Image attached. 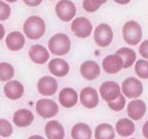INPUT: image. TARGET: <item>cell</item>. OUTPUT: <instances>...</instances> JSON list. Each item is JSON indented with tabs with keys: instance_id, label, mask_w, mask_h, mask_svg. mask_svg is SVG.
<instances>
[{
	"instance_id": "cell-10",
	"label": "cell",
	"mask_w": 148,
	"mask_h": 139,
	"mask_svg": "<svg viewBox=\"0 0 148 139\" xmlns=\"http://www.w3.org/2000/svg\"><path fill=\"white\" fill-rule=\"evenodd\" d=\"M102 67L104 71L108 74H115L118 73L123 68V61L120 56L117 54L109 55L105 57L102 62Z\"/></svg>"
},
{
	"instance_id": "cell-38",
	"label": "cell",
	"mask_w": 148,
	"mask_h": 139,
	"mask_svg": "<svg viewBox=\"0 0 148 139\" xmlns=\"http://www.w3.org/2000/svg\"><path fill=\"white\" fill-rule=\"evenodd\" d=\"M28 139H44V138L41 136H39V135H33V136H30Z\"/></svg>"
},
{
	"instance_id": "cell-25",
	"label": "cell",
	"mask_w": 148,
	"mask_h": 139,
	"mask_svg": "<svg viewBox=\"0 0 148 139\" xmlns=\"http://www.w3.org/2000/svg\"><path fill=\"white\" fill-rule=\"evenodd\" d=\"M123 61V68H130L136 62V53L130 47H121L116 52Z\"/></svg>"
},
{
	"instance_id": "cell-26",
	"label": "cell",
	"mask_w": 148,
	"mask_h": 139,
	"mask_svg": "<svg viewBox=\"0 0 148 139\" xmlns=\"http://www.w3.org/2000/svg\"><path fill=\"white\" fill-rule=\"evenodd\" d=\"M14 75V68L9 63H0V81H9Z\"/></svg>"
},
{
	"instance_id": "cell-37",
	"label": "cell",
	"mask_w": 148,
	"mask_h": 139,
	"mask_svg": "<svg viewBox=\"0 0 148 139\" xmlns=\"http://www.w3.org/2000/svg\"><path fill=\"white\" fill-rule=\"evenodd\" d=\"M92 1H95L96 3H98V4H100V5L104 4V3L107 2V0H92Z\"/></svg>"
},
{
	"instance_id": "cell-33",
	"label": "cell",
	"mask_w": 148,
	"mask_h": 139,
	"mask_svg": "<svg viewBox=\"0 0 148 139\" xmlns=\"http://www.w3.org/2000/svg\"><path fill=\"white\" fill-rule=\"evenodd\" d=\"M24 3L28 6H31V7H35V6H38L39 4H41L42 0H23Z\"/></svg>"
},
{
	"instance_id": "cell-32",
	"label": "cell",
	"mask_w": 148,
	"mask_h": 139,
	"mask_svg": "<svg viewBox=\"0 0 148 139\" xmlns=\"http://www.w3.org/2000/svg\"><path fill=\"white\" fill-rule=\"evenodd\" d=\"M139 53L140 55L145 58L146 60H148V39L143 41L140 44V47H139Z\"/></svg>"
},
{
	"instance_id": "cell-24",
	"label": "cell",
	"mask_w": 148,
	"mask_h": 139,
	"mask_svg": "<svg viewBox=\"0 0 148 139\" xmlns=\"http://www.w3.org/2000/svg\"><path fill=\"white\" fill-rule=\"evenodd\" d=\"M115 131L110 124H100L95 130V138L96 139H114Z\"/></svg>"
},
{
	"instance_id": "cell-14",
	"label": "cell",
	"mask_w": 148,
	"mask_h": 139,
	"mask_svg": "<svg viewBox=\"0 0 148 139\" xmlns=\"http://www.w3.org/2000/svg\"><path fill=\"white\" fill-rule=\"evenodd\" d=\"M127 116L131 120H141L146 112V104L145 102L140 99L132 100L127 104Z\"/></svg>"
},
{
	"instance_id": "cell-19",
	"label": "cell",
	"mask_w": 148,
	"mask_h": 139,
	"mask_svg": "<svg viewBox=\"0 0 148 139\" xmlns=\"http://www.w3.org/2000/svg\"><path fill=\"white\" fill-rule=\"evenodd\" d=\"M4 95L10 100H18L24 94V86L18 81H9L3 88Z\"/></svg>"
},
{
	"instance_id": "cell-21",
	"label": "cell",
	"mask_w": 148,
	"mask_h": 139,
	"mask_svg": "<svg viewBox=\"0 0 148 139\" xmlns=\"http://www.w3.org/2000/svg\"><path fill=\"white\" fill-rule=\"evenodd\" d=\"M44 132L47 139H64L65 137L64 127L58 120H49L45 125Z\"/></svg>"
},
{
	"instance_id": "cell-12",
	"label": "cell",
	"mask_w": 148,
	"mask_h": 139,
	"mask_svg": "<svg viewBox=\"0 0 148 139\" xmlns=\"http://www.w3.org/2000/svg\"><path fill=\"white\" fill-rule=\"evenodd\" d=\"M58 81L51 76H42L37 83L38 92L42 96H53L58 91Z\"/></svg>"
},
{
	"instance_id": "cell-39",
	"label": "cell",
	"mask_w": 148,
	"mask_h": 139,
	"mask_svg": "<svg viewBox=\"0 0 148 139\" xmlns=\"http://www.w3.org/2000/svg\"><path fill=\"white\" fill-rule=\"evenodd\" d=\"M5 1H7V2H10V3H12V2H16V0H5Z\"/></svg>"
},
{
	"instance_id": "cell-16",
	"label": "cell",
	"mask_w": 148,
	"mask_h": 139,
	"mask_svg": "<svg viewBox=\"0 0 148 139\" xmlns=\"http://www.w3.org/2000/svg\"><path fill=\"white\" fill-rule=\"evenodd\" d=\"M49 70L53 75L57 77H64L68 74L70 70L69 64L64 59L55 58L49 61Z\"/></svg>"
},
{
	"instance_id": "cell-29",
	"label": "cell",
	"mask_w": 148,
	"mask_h": 139,
	"mask_svg": "<svg viewBox=\"0 0 148 139\" xmlns=\"http://www.w3.org/2000/svg\"><path fill=\"white\" fill-rule=\"evenodd\" d=\"M14 129H12V124L5 118L0 120V135L1 137H8L12 134Z\"/></svg>"
},
{
	"instance_id": "cell-30",
	"label": "cell",
	"mask_w": 148,
	"mask_h": 139,
	"mask_svg": "<svg viewBox=\"0 0 148 139\" xmlns=\"http://www.w3.org/2000/svg\"><path fill=\"white\" fill-rule=\"evenodd\" d=\"M12 12L10 6L4 1H0V21H5L9 18Z\"/></svg>"
},
{
	"instance_id": "cell-23",
	"label": "cell",
	"mask_w": 148,
	"mask_h": 139,
	"mask_svg": "<svg viewBox=\"0 0 148 139\" xmlns=\"http://www.w3.org/2000/svg\"><path fill=\"white\" fill-rule=\"evenodd\" d=\"M116 132L123 137H129L135 132V124L130 118H120L116 123Z\"/></svg>"
},
{
	"instance_id": "cell-8",
	"label": "cell",
	"mask_w": 148,
	"mask_h": 139,
	"mask_svg": "<svg viewBox=\"0 0 148 139\" xmlns=\"http://www.w3.org/2000/svg\"><path fill=\"white\" fill-rule=\"evenodd\" d=\"M36 112L43 118H53L59 112V106L53 100L40 99L36 103Z\"/></svg>"
},
{
	"instance_id": "cell-17",
	"label": "cell",
	"mask_w": 148,
	"mask_h": 139,
	"mask_svg": "<svg viewBox=\"0 0 148 139\" xmlns=\"http://www.w3.org/2000/svg\"><path fill=\"white\" fill-rule=\"evenodd\" d=\"M5 44L7 49L12 52H18L22 50L25 45V36L18 31H12L8 33L5 38Z\"/></svg>"
},
{
	"instance_id": "cell-4",
	"label": "cell",
	"mask_w": 148,
	"mask_h": 139,
	"mask_svg": "<svg viewBox=\"0 0 148 139\" xmlns=\"http://www.w3.org/2000/svg\"><path fill=\"white\" fill-rule=\"evenodd\" d=\"M121 93L129 99H136L143 93V85L138 78L127 77L121 83Z\"/></svg>"
},
{
	"instance_id": "cell-5",
	"label": "cell",
	"mask_w": 148,
	"mask_h": 139,
	"mask_svg": "<svg viewBox=\"0 0 148 139\" xmlns=\"http://www.w3.org/2000/svg\"><path fill=\"white\" fill-rule=\"evenodd\" d=\"M55 12L61 21L70 22L76 14V6L71 0H60L56 5Z\"/></svg>"
},
{
	"instance_id": "cell-20",
	"label": "cell",
	"mask_w": 148,
	"mask_h": 139,
	"mask_svg": "<svg viewBox=\"0 0 148 139\" xmlns=\"http://www.w3.org/2000/svg\"><path fill=\"white\" fill-rule=\"evenodd\" d=\"M12 120L14 124L16 127L20 128H25L30 126L34 120V116H33L32 111H30L29 109H18L14 114L12 116Z\"/></svg>"
},
{
	"instance_id": "cell-40",
	"label": "cell",
	"mask_w": 148,
	"mask_h": 139,
	"mask_svg": "<svg viewBox=\"0 0 148 139\" xmlns=\"http://www.w3.org/2000/svg\"><path fill=\"white\" fill-rule=\"evenodd\" d=\"M131 139H135V138H131Z\"/></svg>"
},
{
	"instance_id": "cell-11",
	"label": "cell",
	"mask_w": 148,
	"mask_h": 139,
	"mask_svg": "<svg viewBox=\"0 0 148 139\" xmlns=\"http://www.w3.org/2000/svg\"><path fill=\"white\" fill-rule=\"evenodd\" d=\"M79 100H80L81 104L86 108H95L99 104V94L94 88L86 87L81 90Z\"/></svg>"
},
{
	"instance_id": "cell-15",
	"label": "cell",
	"mask_w": 148,
	"mask_h": 139,
	"mask_svg": "<svg viewBox=\"0 0 148 139\" xmlns=\"http://www.w3.org/2000/svg\"><path fill=\"white\" fill-rule=\"evenodd\" d=\"M78 94L72 88H64L59 94V101L65 108H71L78 101Z\"/></svg>"
},
{
	"instance_id": "cell-22",
	"label": "cell",
	"mask_w": 148,
	"mask_h": 139,
	"mask_svg": "<svg viewBox=\"0 0 148 139\" xmlns=\"http://www.w3.org/2000/svg\"><path fill=\"white\" fill-rule=\"evenodd\" d=\"M71 136L73 139H92V132L88 124L78 123L72 127Z\"/></svg>"
},
{
	"instance_id": "cell-13",
	"label": "cell",
	"mask_w": 148,
	"mask_h": 139,
	"mask_svg": "<svg viewBox=\"0 0 148 139\" xmlns=\"http://www.w3.org/2000/svg\"><path fill=\"white\" fill-rule=\"evenodd\" d=\"M79 71L83 78H86V81H95L101 73V68L97 62L88 60L80 65Z\"/></svg>"
},
{
	"instance_id": "cell-2",
	"label": "cell",
	"mask_w": 148,
	"mask_h": 139,
	"mask_svg": "<svg viewBox=\"0 0 148 139\" xmlns=\"http://www.w3.org/2000/svg\"><path fill=\"white\" fill-rule=\"evenodd\" d=\"M71 49V41L68 35L64 33L55 34L49 41V50L56 56L67 55Z\"/></svg>"
},
{
	"instance_id": "cell-28",
	"label": "cell",
	"mask_w": 148,
	"mask_h": 139,
	"mask_svg": "<svg viewBox=\"0 0 148 139\" xmlns=\"http://www.w3.org/2000/svg\"><path fill=\"white\" fill-rule=\"evenodd\" d=\"M125 106V96L121 95L117 98V99L113 100V101L108 102V107L113 111H120L123 110Z\"/></svg>"
},
{
	"instance_id": "cell-6",
	"label": "cell",
	"mask_w": 148,
	"mask_h": 139,
	"mask_svg": "<svg viewBox=\"0 0 148 139\" xmlns=\"http://www.w3.org/2000/svg\"><path fill=\"white\" fill-rule=\"evenodd\" d=\"M94 39L100 47H106L113 39V31L107 24H100L96 27L94 32Z\"/></svg>"
},
{
	"instance_id": "cell-9",
	"label": "cell",
	"mask_w": 148,
	"mask_h": 139,
	"mask_svg": "<svg viewBox=\"0 0 148 139\" xmlns=\"http://www.w3.org/2000/svg\"><path fill=\"white\" fill-rule=\"evenodd\" d=\"M100 95L102 99L108 103L121 95V87L114 81H105L100 87Z\"/></svg>"
},
{
	"instance_id": "cell-41",
	"label": "cell",
	"mask_w": 148,
	"mask_h": 139,
	"mask_svg": "<svg viewBox=\"0 0 148 139\" xmlns=\"http://www.w3.org/2000/svg\"><path fill=\"white\" fill-rule=\"evenodd\" d=\"M51 1H53V0H51Z\"/></svg>"
},
{
	"instance_id": "cell-1",
	"label": "cell",
	"mask_w": 148,
	"mask_h": 139,
	"mask_svg": "<svg viewBox=\"0 0 148 139\" xmlns=\"http://www.w3.org/2000/svg\"><path fill=\"white\" fill-rule=\"evenodd\" d=\"M23 30L28 38L37 40L41 38L45 33V23L40 17H29L24 23Z\"/></svg>"
},
{
	"instance_id": "cell-34",
	"label": "cell",
	"mask_w": 148,
	"mask_h": 139,
	"mask_svg": "<svg viewBox=\"0 0 148 139\" xmlns=\"http://www.w3.org/2000/svg\"><path fill=\"white\" fill-rule=\"evenodd\" d=\"M142 133H143V136L145 137L146 139H148V120H146L145 124L143 125V128H142Z\"/></svg>"
},
{
	"instance_id": "cell-27",
	"label": "cell",
	"mask_w": 148,
	"mask_h": 139,
	"mask_svg": "<svg viewBox=\"0 0 148 139\" xmlns=\"http://www.w3.org/2000/svg\"><path fill=\"white\" fill-rule=\"evenodd\" d=\"M135 72L140 78H148V61L145 59L138 60L135 64Z\"/></svg>"
},
{
	"instance_id": "cell-36",
	"label": "cell",
	"mask_w": 148,
	"mask_h": 139,
	"mask_svg": "<svg viewBox=\"0 0 148 139\" xmlns=\"http://www.w3.org/2000/svg\"><path fill=\"white\" fill-rule=\"evenodd\" d=\"M0 30H1V32H0V39H3V37H4V28H3L2 25H0Z\"/></svg>"
},
{
	"instance_id": "cell-3",
	"label": "cell",
	"mask_w": 148,
	"mask_h": 139,
	"mask_svg": "<svg viewBox=\"0 0 148 139\" xmlns=\"http://www.w3.org/2000/svg\"><path fill=\"white\" fill-rule=\"evenodd\" d=\"M142 28L136 21H129L123 27V40L129 45H137L142 39Z\"/></svg>"
},
{
	"instance_id": "cell-7",
	"label": "cell",
	"mask_w": 148,
	"mask_h": 139,
	"mask_svg": "<svg viewBox=\"0 0 148 139\" xmlns=\"http://www.w3.org/2000/svg\"><path fill=\"white\" fill-rule=\"evenodd\" d=\"M71 30L79 38H86L92 32V25L88 19L79 17L71 23Z\"/></svg>"
},
{
	"instance_id": "cell-18",
	"label": "cell",
	"mask_w": 148,
	"mask_h": 139,
	"mask_svg": "<svg viewBox=\"0 0 148 139\" xmlns=\"http://www.w3.org/2000/svg\"><path fill=\"white\" fill-rule=\"evenodd\" d=\"M29 57L35 64H44L49 59V52L40 44L32 45L29 50Z\"/></svg>"
},
{
	"instance_id": "cell-31",
	"label": "cell",
	"mask_w": 148,
	"mask_h": 139,
	"mask_svg": "<svg viewBox=\"0 0 148 139\" xmlns=\"http://www.w3.org/2000/svg\"><path fill=\"white\" fill-rule=\"evenodd\" d=\"M82 7H83V9L88 12H95L101 7V5L96 3L95 1H92V0H83Z\"/></svg>"
},
{
	"instance_id": "cell-35",
	"label": "cell",
	"mask_w": 148,
	"mask_h": 139,
	"mask_svg": "<svg viewBox=\"0 0 148 139\" xmlns=\"http://www.w3.org/2000/svg\"><path fill=\"white\" fill-rule=\"evenodd\" d=\"M114 1L116 3H118V4H123V5L127 4V3L131 2V0H114Z\"/></svg>"
}]
</instances>
